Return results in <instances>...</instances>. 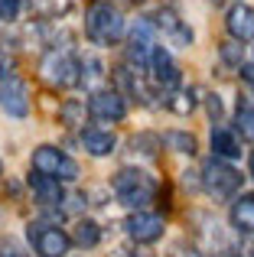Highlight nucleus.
Instances as JSON below:
<instances>
[{
	"label": "nucleus",
	"instance_id": "1",
	"mask_svg": "<svg viewBox=\"0 0 254 257\" xmlns=\"http://www.w3.org/2000/svg\"><path fill=\"white\" fill-rule=\"evenodd\" d=\"M111 186H114V195H117V202L127 208H147L153 199H157V179H153L150 173H144V170H134V166H124L121 173L111 179Z\"/></svg>",
	"mask_w": 254,
	"mask_h": 257
},
{
	"label": "nucleus",
	"instance_id": "2",
	"mask_svg": "<svg viewBox=\"0 0 254 257\" xmlns=\"http://www.w3.org/2000/svg\"><path fill=\"white\" fill-rule=\"evenodd\" d=\"M85 33L91 43L98 46H111L124 36V13L114 4H95L85 13Z\"/></svg>",
	"mask_w": 254,
	"mask_h": 257
},
{
	"label": "nucleus",
	"instance_id": "3",
	"mask_svg": "<svg viewBox=\"0 0 254 257\" xmlns=\"http://www.w3.org/2000/svg\"><path fill=\"white\" fill-rule=\"evenodd\" d=\"M199 186H202L215 202H228V199H235L238 189H241V173L231 170L225 160L212 157L209 163L202 166V173H199Z\"/></svg>",
	"mask_w": 254,
	"mask_h": 257
},
{
	"label": "nucleus",
	"instance_id": "4",
	"mask_svg": "<svg viewBox=\"0 0 254 257\" xmlns=\"http://www.w3.org/2000/svg\"><path fill=\"white\" fill-rule=\"evenodd\" d=\"M30 163H33V173L49 176V179H56V182H75L78 179V163L69 157V153H62L59 147H52V144L36 147Z\"/></svg>",
	"mask_w": 254,
	"mask_h": 257
},
{
	"label": "nucleus",
	"instance_id": "5",
	"mask_svg": "<svg viewBox=\"0 0 254 257\" xmlns=\"http://www.w3.org/2000/svg\"><path fill=\"white\" fill-rule=\"evenodd\" d=\"M39 75H43L52 88H72V85H78L82 69H78V59L72 56V52H59L56 49L39 62Z\"/></svg>",
	"mask_w": 254,
	"mask_h": 257
},
{
	"label": "nucleus",
	"instance_id": "6",
	"mask_svg": "<svg viewBox=\"0 0 254 257\" xmlns=\"http://www.w3.org/2000/svg\"><path fill=\"white\" fill-rule=\"evenodd\" d=\"M153 46H157V26H153V20H137L131 30V36H127V65L137 72L147 69V62H150V52Z\"/></svg>",
	"mask_w": 254,
	"mask_h": 257
},
{
	"label": "nucleus",
	"instance_id": "7",
	"mask_svg": "<svg viewBox=\"0 0 254 257\" xmlns=\"http://www.w3.org/2000/svg\"><path fill=\"white\" fill-rule=\"evenodd\" d=\"M26 238H30L33 251L39 257H65L72 247V238L56 225H30L26 228Z\"/></svg>",
	"mask_w": 254,
	"mask_h": 257
},
{
	"label": "nucleus",
	"instance_id": "8",
	"mask_svg": "<svg viewBox=\"0 0 254 257\" xmlns=\"http://www.w3.org/2000/svg\"><path fill=\"white\" fill-rule=\"evenodd\" d=\"M147 72H150L153 85L163 88V94L176 91L179 78H183V75H179V69H176V62H173V56H170V49H163V46H153L150 62H147Z\"/></svg>",
	"mask_w": 254,
	"mask_h": 257
},
{
	"label": "nucleus",
	"instance_id": "9",
	"mask_svg": "<svg viewBox=\"0 0 254 257\" xmlns=\"http://www.w3.org/2000/svg\"><path fill=\"white\" fill-rule=\"evenodd\" d=\"M153 26L166 36V43L176 46V49H189L192 46V30L179 20V13L173 7H160L157 17H153Z\"/></svg>",
	"mask_w": 254,
	"mask_h": 257
},
{
	"label": "nucleus",
	"instance_id": "10",
	"mask_svg": "<svg viewBox=\"0 0 254 257\" xmlns=\"http://www.w3.org/2000/svg\"><path fill=\"white\" fill-rule=\"evenodd\" d=\"M124 231H127V238L137 241V244H153V241L163 238L166 225H163V218L153 215V212H134L131 218L124 221Z\"/></svg>",
	"mask_w": 254,
	"mask_h": 257
},
{
	"label": "nucleus",
	"instance_id": "11",
	"mask_svg": "<svg viewBox=\"0 0 254 257\" xmlns=\"http://www.w3.org/2000/svg\"><path fill=\"white\" fill-rule=\"evenodd\" d=\"M0 107L10 117H26L30 114V91H26V85L17 75L0 78Z\"/></svg>",
	"mask_w": 254,
	"mask_h": 257
},
{
	"label": "nucleus",
	"instance_id": "12",
	"mask_svg": "<svg viewBox=\"0 0 254 257\" xmlns=\"http://www.w3.org/2000/svg\"><path fill=\"white\" fill-rule=\"evenodd\" d=\"M88 114L98 120H111V124H117V120H124L127 114V101L121 91H95L88 98Z\"/></svg>",
	"mask_w": 254,
	"mask_h": 257
},
{
	"label": "nucleus",
	"instance_id": "13",
	"mask_svg": "<svg viewBox=\"0 0 254 257\" xmlns=\"http://www.w3.org/2000/svg\"><path fill=\"white\" fill-rule=\"evenodd\" d=\"M225 26H228V36L235 39V43H248V39L254 36V7L235 4V7L228 10Z\"/></svg>",
	"mask_w": 254,
	"mask_h": 257
},
{
	"label": "nucleus",
	"instance_id": "14",
	"mask_svg": "<svg viewBox=\"0 0 254 257\" xmlns=\"http://www.w3.org/2000/svg\"><path fill=\"white\" fill-rule=\"evenodd\" d=\"M212 153L215 160H238L241 157V140L228 127H212Z\"/></svg>",
	"mask_w": 254,
	"mask_h": 257
},
{
	"label": "nucleus",
	"instance_id": "15",
	"mask_svg": "<svg viewBox=\"0 0 254 257\" xmlns=\"http://www.w3.org/2000/svg\"><path fill=\"white\" fill-rule=\"evenodd\" d=\"M82 147L91 153V157H108V153H114L117 137L111 131H101V127H85L82 131Z\"/></svg>",
	"mask_w": 254,
	"mask_h": 257
},
{
	"label": "nucleus",
	"instance_id": "16",
	"mask_svg": "<svg viewBox=\"0 0 254 257\" xmlns=\"http://www.w3.org/2000/svg\"><path fill=\"white\" fill-rule=\"evenodd\" d=\"M30 189L43 205H62L65 202V192H62V182L49 179V176H39V173H30Z\"/></svg>",
	"mask_w": 254,
	"mask_h": 257
},
{
	"label": "nucleus",
	"instance_id": "17",
	"mask_svg": "<svg viewBox=\"0 0 254 257\" xmlns=\"http://www.w3.org/2000/svg\"><path fill=\"white\" fill-rule=\"evenodd\" d=\"M231 225L241 234H254V192H241L231 202Z\"/></svg>",
	"mask_w": 254,
	"mask_h": 257
},
{
	"label": "nucleus",
	"instance_id": "18",
	"mask_svg": "<svg viewBox=\"0 0 254 257\" xmlns=\"http://www.w3.org/2000/svg\"><path fill=\"white\" fill-rule=\"evenodd\" d=\"M196 88H176V91H170V98H166V107H170L173 114H192L199 107V98H196Z\"/></svg>",
	"mask_w": 254,
	"mask_h": 257
},
{
	"label": "nucleus",
	"instance_id": "19",
	"mask_svg": "<svg viewBox=\"0 0 254 257\" xmlns=\"http://www.w3.org/2000/svg\"><path fill=\"white\" fill-rule=\"evenodd\" d=\"M160 144H166L170 147V150H176V153H196V137H192V134H186V131H166L163 137H160Z\"/></svg>",
	"mask_w": 254,
	"mask_h": 257
},
{
	"label": "nucleus",
	"instance_id": "20",
	"mask_svg": "<svg viewBox=\"0 0 254 257\" xmlns=\"http://www.w3.org/2000/svg\"><path fill=\"white\" fill-rule=\"evenodd\" d=\"M72 241H75V244H82V247H95L98 241H101V228H98V221L82 218V221L75 225V234H72Z\"/></svg>",
	"mask_w": 254,
	"mask_h": 257
},
{
	"label": "nucleus",
	"instance_id": "21",
	"mask_svg": "<svg viewBox=\"0 0 254 257\" xmlns=\"http://www.w3.org/2000/svg\"><path fill=\"white\" fill-rule=\"evenodd\" d=\"M59 117H62L65 127H78V124H85V117H88V107H85V101L69 98L62 107H59Z\"/></svg>",
	"mask_w": 254,
	"mask_h": 257
},
{
	"label": "nucleus",
	"instance_id": "22",
	"mask_svg": "<svg viewBox=\"0 0 254 257\" xmlns=\"http://www.w3.org/2000/svg\"><path fill=\"white\" fill-rule=\"evenodd\" d=\"M78 69H82V75H78V82H85V85H98L104 78V62L101 59H95V56H88V59H82L78 62Z\"/></svg>",
	"mask_w": 254,
	"mask_h": 257
},
{
	"label": "nucleus",
	"instance_id": "23",
	"mask_svg": "<svg viewBox=\"0 0 254 257\" xmlns=\"http://www.w3.org/2000/svg\"><path fill=\"white\" fill-rule=\"evenodd\" d=\"M157 147H160V137L157 134H137V137L131 140V150L134 153H140V157H157Z\"/></svg>",
	"mask_w": 254,
	"mask_h": 257
},
{
	"label": "nucleus",
	"instance_id": "24",
	"mask_svg": "<svg viewBox=\"0 0 254 257\" xmlns=\"http://www.w3.org/2000/svg\"><path fill=\"white\" fill-rule=\"evenodd\" d=\"M235 131L241 134L244 140H251V144H254V107H238V114H235Z\"/></svg>",
	"mask_w": 254,
	"mask_h": 257
},
{
	"label": "nucleus",
	"instance_id": "25",
	"mask_svg": "<svg viewBox=\"0 0 254 257\" xmlns=\"http://www.w3.org/2000/svg\"><path fill=\"white\" fill-rule=\"evenodd\" d=\"M33 10L43 13V17H59V13H69L72 0H30Z\"/></svg>",
	"mask_w": 254,
	"mask_h": 257
},
{
	"label": "nucleus",
	"instance_id": "26",
	"mask_svg": "<svg viewBox=\"0 0 254 257\" xmlns=\"http://www.w3.org/2000/svg\"><path fill=\"white\" fill-rule=\"evenodd\" d=\"M218 52H222V62H228V65H241L244 59H241V43H235V39H225L222 46H218Z\"/></svg>",
	"mask_w": 254,
	"mask_h": 257
},
{
	"label": "nucleus",
	"instance_id": "27",
	"mask_svg": "<svg viewBox=\"0 0 254 257\" xmlns=\"http://www.w3.org/2000/svg\"><path fill=\"white\" fill-rule=\"evenodd\" d=\"M205 107H209V117L215 120H222V114H225V107H222V98H218V94H209V98H205Z\"/></svg>",
	"mask_w": 254,
	"mask_h": 257
},
{
	"label": "nucleus",
	"instance_id": "28",
	"mask_svg": "<svg viewBox=\"0 0 254 257\" xmlns=\"http://www.w3.org/2000/svg\"><path fill=\"white\" fill-rule=\"evenodd\" d=\"M17 13H20V0H0V20H17Z\"/></svg>",
	"mask_w": 254,
	"mask_h": 257
},
{
	"label": "nucleus",
	"instance_id": "29",
	"mask_svg": "<svg viewBox=\"0 0 254 257\" xmlns=\"http://www.w3.org/2000/svg\"><path fill=\"white\" fill-rule=\"evenodd\" d=\"M0 257H30L20 244H13V241H0Z\"/></svg>",
	"mask_w": 254,
	"mask_h": 257
},
{
	"label": "nucleus",
	"instance_id": "30",
	"mask_svg": "<svg viewBox=\"0 0 254 257\" xmlns=\"http://www.w3.org/2000/svg\"><path fill=\"white\" fill-rule=\"evenodd\" d=\"M170 257H202V254H199L196 247H189V244H176L170 251Z\"/></svg>",
	"mask_w": 254,
	"mask_h": 257
},
{
	"label": "nucleus",
	"instance_id": "31",
	"mask_svg": "<svg viewBox=\"0 0 254 257\" xmlns=\"http://www.w3.org/2000/svg\"><path fill=\"white\" fill-rule=\"evenodd\" d=\"M238 72H241V78L254 88V62H241V65H238Z\"/></svg>",
	"mask_w": 254,
	"mask_h": 257
},
{
	"label": "nucleus",
	"instance_id": "32",
	"mask_svg": "<svg viewBox=\"0 0 254 257\" xmlns=\"http://www.w3.org/2000/svg\"><path fill=\"white\" fill-rule=\"evenodd\" d=\"M7 75H13V62L7 59V52L0 49V78H7Z\"/></svg>",
	"mask_w": 254,
	"mask_h": 257
},
{
	"label": "nucleus",
	"instance_id": "33",
	"mask_svg": "<svg viewBox=\"0 0 254 257\" xmlns=\"http://www.w3.org/2000/svg\"><path fill=\"white\" fill-rule=\"evenodd\" d=\"M111 257H150L147 251H114Z\"/></svg>",
	"mask_w": 254,
	"mask_h": 257
},
{
	"label": "nucleus",
	"instance_id": "34",
	"mask_svg": "<svg viewBox=\"0 0 254 257\" xmlns=\"http://www.w3.org/2000/svg\"><path fill=\"white\" fill-rule=\"evenodd\" d=\"M244 257H254V241H244Z\"/></svg>",
	"mask_w": 254,
	"mask_h": 257
},
{
	"label": "nucleus",
	"instance_id": "35",
	"mask_svg": "<svg viewBox=\"0 0 254 257\" xmlns=\"http://www.w3.org/2000/svg\"><path fill=\"white\" fill-rule=\"evenodd\" d=\"M248 170H251V176H254V153H251V160H248Z\"/></svg>",
	"mask_w": 254,
	"mask_h": 257
},
{
	"label": "nucleus",
	"instance_id": "36",
	"mask_svg": "<svg viewBox=\"0 0 254 257\" xmlns=\"http://www.w3.org/2000/svg\"><path fill=\"white\" fill-rule=\"evenodd\" d=\"M225 257H235V254H225Z\"/></svg>",
	"mask_w": 254,
	"mask_h": 257
},
{
	"label": "nucleus",
	"instance_id": "37",
	"mask_svg": "<svg viewBox=\"0 0 254 257\" xmlns=\"http://www.w3.org/2000/svg\"><path fill=\"white\" fill-rule=\"evenodd\" d=\"M0 170H4V163H0Z\"/></svg>",
	"mask_w": 254,
	"mask_h": 257
}]
</instances>
